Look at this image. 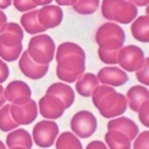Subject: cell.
<instances>
[{"label":"cell","instance_id":"cell-1","mask_svg":"<svg viewBox=\"0 0 149 149\" xmlns=\"http://www.w3.org/2000/svg\"><path fill=\"white\" fill-rule=\"evenodd\" d=\"M57 67L56 75L60 80L66 82L77 81L85 72V52L73 42L62 43L55 54Z\"/></svg>","mask_w":149,"mask_h":149},{"label":"cell","instance_id":"cell-2","mask_svg":"<svg viewBox=\"0 0 149 149\" xmlns=\"http://www.w3.org/2000/svg\"><path fill=\"white\" fill-rule=\"evenodd\" d=\"M94 106L105 118H115L125 112L128 99L122 93L116 92L111 86H98L92 94Z\"/></svg>","mask_w":149,"mask_h":149},{"label":"cell","instance_id":"cell-3","mask_svg":"<svg viewBox=\"0 0 149 149\" xmlns=\"http://www.w3.org/2000/svg\"><path fill=\"white\" fill-rule=\"evenodd\" d=\"M104 18L119 24H129L137 16V6L129 0H103Z\"/></svg>","mask_w":149,"mask_h":149},{"label":"cell","instance_id":"cell-4","mask_svg":"<svg viewBox=\"0 0 149 149\" xmlns=\"http://www.w3.org/2000/svg\"><path fill=\"white\" fill-rule=\"evenodd\" d=\"M124 41L125 33L118 24L105 23L97 30L95 33V42L99 48L106 50H120Z\"/></svg>","mask_w":149,"mask_h":149},{"label":"cell","instance_id":"cell-5","mask_svg":"<svg viewBox=\"0 0 149 149\" xmlns=\"http://www.w3.org/2000/svg\"><path fill=\"white\" fill-rule=\"evenodd\" d=\"M28 52L40 65H49L55 56V43L49 35H37L30 40Z\"/></svg>","mask_w":149,"mask_h":149},{"label":"cell","instance_id":"cell-6","mask_svg":"<svg viewBox=\"0 0 149 149\" xmlns=\"http://www.w3.org/2000/svg\"><path fill=\"white\" fill-rule=\"evenodd\" d=\"M70 129L81 139H87L97 130V119L90 111H79L70 120Z\"/></svg>","mask_w":149,"mask_h":149},{"label":"cell","instance_id":"cell-7","mask_svg":"<svg viewBox=\"0 0 149 149\" xmlns=\"http://www.w3.org/2000/svg\"><path fill=\"white\" fill-rule=\"evenodd\" d=\"M57 135L58 125L54 120H42L37 123L32 130L33 141L41 148L52 147L57 139Z\"/></svg>","mask_w":149,"mask_h":149},{"label":"cell","instance_id":"cell-8","mask_svg":"<svg viewBox=\"0 0 149 149\" xmlns=\"http://www.w3.org/2000/svg\"><path fill=\"white\" fill-rule=\"evenodd\" d=\"M144 61V53L137 45L122 47L118 53V63L125 72H136Z\"/></svg>","mask_w":149,"mask_h":149},{"label":"cell","instance_id":"cell-9","mask_svg":"<svg viewBox=\"0 0 149 149\" xmlns=\"http://www.w3.org/2000/svg\"><path fill=\"white\" fill-rule=\"evenodd\" d=\"M66 105L61 99L54 94L47 93L40 100V112L47 119H57L66 111Z\"/></svg>","mask_w":149,"mask_h":149},{"label":"cell","instance_id":"cell-10","mask_svg":"<svg viewBox=\"0 0 149 149\" xmlns=\"http://www.w3.org/2000/svg\"><path fill=\"white\" fill-rule=\"evenodd\" d=\"M19 69L20 72L29 79L38 80L42 79L48 73L49 65H40L30 56L29 52L26 50L23 53L19 60Z\"/></svg>","mask_w":149,"mask_h":149},{"label":"cell","instance_id":"cell-11","mask_svg":"<svg viewBox=\"0 0 149 149\" xmlns=\"http://www.w3.org/2000/svg\"><path fill=\"white\" fill-rule=\"evenodd\" d=\"M38 113L35 100H28L24 104H11V115L18 124L28 125L32 123Z\"/></svg>","mask_w":149,"mask_h":149},{"label":"cell","instance_id":"cell-12","mask_svg":"<svg viewBox=\"0 0 149 149\" xmlns=\"http://www.w3.org/2000/svg\"><path fill=\"white\" fill-rule=\"evenodd\" d=\"M6 100L12 104H24L31 99V90L29 85L24 81L16 80L7 85L5 90Z\"/></svg>","mask_w":149,"mask_h":149},{"label":"cell","instance_id":"cell-13","mask_svg":"<svg viewBox=\"0 0 149 149\" xmlns=\"http://www.w3.org/2000/svg\"><path fill=\"white\" fill-rule=\"evenodd\" d=\"M63 19V12L60 6L45 5L38 10V20L45 29H53L58 26Z\"/></svg>","mask_w":149,"mask_h":149},{"label":"cell","instance_id":"cell-14","mask_svg":"<svg viewBox=\"0 0 149 149\" xmlns=\"http://www.w3.org/2000/svg\"><path fill=\"white\" fill-rule=\"evenodd\" d=\"M98 79L103 85L110 86H122L127 84L129 78L128 74L117 67H104L98 72Z\"/></svg>","mask_w":149,"mask_h":149},{"label":"cell","instance_id":"cell-15","mask_svg":"<svg viewBox=\"0 0 149 149\" xmlns=\"http://www.w3.org/2000/svg\"><path fill=\"white\" fill-rule=\"evenodd\" d=\"M23 30L17 23H7L0 33V44L5 47H19L23 41Z\"/></svg>","mask_w":149,"mask_h":149},{"label":"cell","instance_id":"cell-16","mask_svg":"<svg viewBox=\"0 0 149 149\" xmlns=\"http://www.w3.org/2000/svg\"><path fill=\"white\" fill-rule=\"evenodd\" d=\"M107 129L111 130H119L123 134H125L130 140L136 139L139 134V127L134 120L127 118V117H119L116 119H111L107 123Z\"/></svg>","mask_w":149,"mask_h":149},{"label":"cell","instance_id":"cell-17","mask_svg":"<svg viewBox=\"0 0 149 149\" xmlns=\"http://www.w3.org/2000/svg\"><path fill=\"white\" fill-rule=\"evenodd\" d=\"M99 79L92 73H86L77 80L75 88L78 93L82 97H92L94 90L99 86Z\"/></svg>","mask_w":149,"mask_h":149},{"label":"cell","instance_id":"cell-18","mask_svg":"<svg viewBox=\"0 0 149 149\" xmlns=\"http://www.w3.org/2000/svg\"><path fill=\"white\" fill-rule=\"evenodd\" d=\"M6 144L8 148H31L32 139L26 130L17 128L7 135Z\"/></svg>","mask_w":149,"mask_h":149},{"label":"cell","instance_id":"cell-19","mask_svg":"<svg viewBox=\"0 0 149 149\" xmlns=\"http://www.w3.org/2000/svg\"><path fill=\"white\" fill-rule=\"evenodd\" d=\"M127 99H128V105H129L130 110L137 112L142 103L146 102L147 99H149V91L140 85L132 86L131 88L128 90Z\"/></svg>","mask_w":149,"mask_h":149},{"label":"cell","instance_id":"cell-20","mask_svg":"<svg viewBox=\"0 0 149 149\" xmlns=\"http://www.w3.org/2000/svg\"><path fill=\"white\" fill-rule=\"evenodd\" d=\"M47 93L58 97L61 100L65 103L67 109L73 105L74 100H75V93H74L73 88L62 82H56V84H53L52 86H49L47 90Z\"/></svg>","mask_w":149,"mask_h":149},{"label":"cell","instance_id":"cell-21","mask_svg":"<svg viewBox=\"0 0 149 149\" xmlns=\"http://www.w3.org/2000/svg\"><path fill=\"white\" fill-rule=\"evenodd\" d=\"M20 24H22V26L25 29V31L31 35L42 33L47 30L38 20V10L30 11L28 13L23 15L20 18Z\"/></svg>","mask_w":149,"mask_h":149},{"label":"cell","instance_id":"cell-22","mask_svg":"<svg viewBox=\"0 0 149 149\" xmlns=\"http://www.w3.org/2000/svg\"><path fill=\"white\" fill-rule=\"evenodd\" d=\"M131 33L135 40L142 43L149 42V15L139 17L131 24Z\"/></svg>","mask_w":149,"mask_h":149},{"label":"cell","instance_id":"cell-23","mask_svg":"<svg viewBox=\"0 0 149 149\" xmlns=\"http://www.w3.org/2000/svg\"><path fill=\"white\" fill-rule=\"evenodd\" d=\"M105 142L110 148L127 149L131 147V140L119 130L111 129L105 135Z\"/></svg>","mask_w":149,"mask_h":149},{"label":"cell","instance_id":"cell-24","mask_svg":"<svg viewBox=\"0 0 149 149\" xmlns=\"http://www.w3.org/2000/svg\"><path fill=\"white\" fill-rule=\"evenodd\" d=\"M19 124L11 115V105H4L0 110V130L6 132L18 128Z\"/></svg>","mask_w":149,"mask_h":149},{"label":"cell","instance_id":"cell-25","mask_svg":"<svg viewBox=\"0 0 149 149\" xmlns=\"http://www.w3.org/2000/svg\"><path fill=\"white\" fill-rule=\"evenodd\" d=\"M56 148H58V149H63V148H66V149H72V148L80 149V148H82V146L75 135L73 132L67 131V132H63V134L60 135V137L56 141Z\"/></svg>","mask_w":149,"mask_h":149},{"label":"cell","instance_id":"cell-26","mask_svg":"<svg viewBox=\"0 0 149 149\" xmlns=\"http://www.w3.org/2000/svg\"><path fill=\"white\" fill-rule=\"evenodd\" d=\"M100 0H77V3L73 5L75 12L80 15H92L98 10Z\"/></svg>","mask_w":149,"mask_h":149},{"label":"cell","instance_id":"cell-27","mask_svg":"<svg viewBox=\"0 0 149 149\" xmlns=\"http://www.w3.org/2000/svg\"><path fill=\"white\" fill-rule=\"evenodd\" d=\"M23 50V45L19 47H5L0 44V57L7 62L16 61Z\"/></svg>","mask_w":149,"mask_h":149},{"label":"cell","instance_id":"cell-28","mask_svg":"<svg viewBox=\"0 0 149 149\" xmlns=\"http://www.w3.org/2000/svg\"><path fill=\"white\" fill-rule=\"evenodd\" d=\"M118 53L119 50H106V49H98V55L102 62L106 65H116L118 63Z\"/></svg>","mask_w":149,"mask_h":149},{"label":"cell","instance_id":"cell-29","mask_svg":"<svg viewBox=\"0 0 149 149\" xmlns=\"http://www.w3.org/2000/svg\"><path fill=\"white\" fill-rule=\"evenodd\" d=\"M136 78H137V80L141 84L149 86V57L144 58L141 68L139 70H136Z\"/></svg>","mask_w":149,"mask_h":149},{"label":"cell","instance_id":"cell-30","mask_svg":"<svg viewBox=\"0 0 149 149\" xmlns=\"http://www.w3.org/2000/svg\"><path fill=\"white\" fill-rule=\"evenodd\" d=\"M139 119L144 127L149 128V99L142 103L139 109Z\"/></svg>","mask_w":149,"mask_h":149},{"label":"cell","instance_id":"cell-31","mask_svg":"<svg viewBox=\"0 0 149 149\" xmlns=\"http://www.w3.org/2000/svg\"><path fill=\"white\" fill-rule=\"evenodd\" d=\"M134 148H149V131H143L136 137Z\"/></svg>","mask_w":149,"mask_h":149},{"label":"cell","instance_id":"cell-32","mask_svg":"<svg viewBox=\"0 0 149 149\" xmlns=\"http://www.w3.org/2000/svg\"><path fill=\"white\" fill-rule=\"evenodd\" d=\"M13 5L20 12H26L36 7V5L32 3V0H13Z\"/></svg>","mask_w":149,"mask_h":149},{"label":"cell","instance_id":"cell-33","mask_svg":"<svg viewBox=\"0 0 149 149\" xmlns=\"http://www.w3.org/2000/svg\"><path fill=\"white\" fill-rule=\"evenodd\" d=\"M8 75H10V69H8L7 65L3 60H0V84L6 81Z\"/></svg>","mask_w":149,"mask_h":149},{"label":"cell","instance_id":"cell-34","mask_svg":"<svg viewBox=\"0 0 149 149\" xmlns=\"http://www.w3.org/2000/svg\"><path fill=\"white\" fill-rule=\"evenodd\" d=\"M6 24H7V17L3 11H0V33H1V31L6 26Z\"/></svg>","mask_w":149,"mask_h":149},{"label":"cell","instance_id":"cell-35","mask_svg":"<svg viewBox=\"0 0 149 149\" xmlns=\"http://www.w3.org/2000/svg\"><path fill=\"white\" fill-rule=\"evenodd\" d=\"M87 148L88 149H92V148H102V149H105L106 148V144L100 142V141H94V142H91L87 144Z\"/></svg>","mask_w":149,"mask_h":149},{"label":"cell","instance_id":"cell-36","mask_svg":"<svg viewBox=\"0 0 149 149\" xmlns=\"http://www.w3.org/2000/svg\"><path fill=\"white\" fill-rule=\"evenodd\" d=\"M55 1L61 6H73L77 3V0H55Z\"/></svg>","mask_w":149,"mask_h":149},{"label":"cell","instance_id":"cell-37","mask_svg":"<svg viewBox=\"0 0 149 149\" xmlns=\"http://www.w3.org/2000/svg\"><path fill=\"white\" fill-rule=\"evenodd\" d=\"M6 103V97H5V90L1 85H0V107L4 106Z\"/></svg>","mask_w":149,"mask_h":149},{"label":"cell","instance_id":"cell-38","mask_svg":"<svg viewBox=\"0 0 149 149\" xmlns=\"http://www.w3.org/2000/svg\"><path fill=\"white\" fill-rule=\"evenodd\" d=\"M52 1L53 0H32V3L36 6H45V5H49Z\"/></svg>","mask_w":149,"mask_h":149},{"label":"cell","instance_id":"cell-39","mask_svg":"<svg viewBox=\"0 0 149 149\" xmlns=\"http://www.w3.org/2000/svg\"><path fill=\"white\" fill-rule=\"evenodd\" d=\"M129 1L134 3L136 6H146V5H149V0H129Z\"/></svg>","mask_w":149,"mask_h":149},{"label":"cell","instance_id":"cell-40","mask_svg":"<svg viewBox=\"0 0 149 149\" xmlns=\"http://www.w3.org/2000/svg\"><path fill=\"white\" fill-rule=\"evenodd\" d=\"M12 3V0H0V10L7 8Z\"/></svg>","mask_w":149,"mask_h":149},{"label":"cell","instance_id":"cell-41","mask_svg":"<svg viewBox=\"0 0 149 149\" xmlns=\"http://www.w3.org/2000/svg\"><path fill=\"white\" fill-rule=\"evenodd\" d=\"M146 13H147V15H149V5H148V6H147V8H146Z\"/></svg>","mask_w":149,"mask_h":149},{"label":"cell","instance_id":"cell-42","mask_svg":"<svg viewBox=\"0 0 149 149\" xmlns=\"http://www.w3.org/2000/svg\"><path fill=\"white\" fill-rule=\"evenodd\" d=\"M0 148H5V144H4L1 141H0Z\"/></svg>","mask_w":149,"mask_h":149}]
</instances>
